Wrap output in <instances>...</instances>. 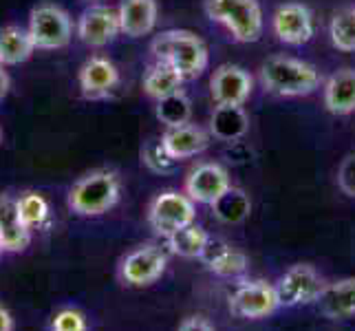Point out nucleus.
Instances as JSON below:
<instances>
[{"label": "nucleus", "mask_w": 355, "mask_h": 331, "mask_svg": "<svg viewBox=\"0 0 355 331\" xmlns=\"http://www.w3.org/2000/svg\"><path fill=\"white\" fill-rule=\"evenodd\" d=\"M27 29L40 51H58L73 40V20L67 11L53 3H40L31 9Z\"/></svg>", "instance_id": "obj_5"}, {"label": "nucleus", "mask_w": 355, "mask_h": 331, "mask_svg": "<svg viewBox=\"0 0 355 331\" xmlns=\"http://www.w3.org/2000/svg\"><path fill=\"white\" fill-rule=\"evenodd\" d=\"M205 16L223 24L236 42L250 44L261 40L265 18L259 0H205Z\"/></svg>", "instance_id": "obj_4"}, {"label": "nucleus", "mask_w": 355, "mask_h": 331, "mask_svg": "<svg viewBox=\"0 0 355 331\" xmlns=\"http://www.w3.org/2000/svg\"><path fill=\"white\" fill-rule=\"evenodd\" d=\"M324 278L309 263H296L278 278L276 294L280 307H300V305L318 303L324 289Z\"/></svg>", "instance_id": "obj_8"}, {"label": "nucleus", "mask_w": 355, "mask_h": 331, "mask_svg": "<svg viewBox=\"0 0 355 331\" xmlns=\"http://www.w3.org/2000/svg\"><path fill=\"white\" fill-rule=\"evenodd\" d=\"M5 254V245H3V239H0V256Z\"/></svg>", "instance_id": "obj_35"}, {"label": "nucleus", "mask_w": 355, "mask_h": 331, "mask_svg": "<svg viewBox=\"0 0 355 331\" xmlns=\"http://www.w3.org/2000/svg\"><path fill=\"white\" fill-rule=\"evenodd\" d=\"M194 219H197V203L179 190L159 192L148 205V226L155 235L164 239L192 226Z\"/></svg>", "instance_id": "obj_6"}, {"label": "nucleus", "mask_w": 355, "mask_h": 331, "mask_svg": "<svg viewBox=\"0 0 355 331\" xmlns=\"http://www.w3.org/2000/svg\"><path fill=\"white\" fill-rule=\"evenodd\" d=\"M210 137H212V135L207 133L205 128L197 126V124L173 126V128H166L162 133V142L166 146V151L173 155L177 162H181V159L197 157L203 151H207V146H210Z\"/></svg>", "instance_id": "obj_17"}, {"label": "nucleus", "mask_w": 355, "mask_h": 331, "mask_svg": "<svg viewBox=\"0 0 355 331\" xmlns=\"http://www.w3.org/2000/svg\"><path fill=\"white\" fill-rule=\"evenodd\" d=\"M18 203V212L22 223L27 226L31 232H42L49 230L53 223L51 217V205H49L46 197L35 190H24L16 197Z\"/></svg>", "instance_id": "obj_24"}, {"label": "nucleus", "mask_w": 355, "mask_h": 331, "mask_svg": "<svg viewBox=\"0 0 355 331\" xmlns=\"http://www.w3.org/2000/svg\"><path fill=\"white\" fill-rule=\"evenodd\" d=\"M76 33H78V38L91 49L108 46L117 40V35H121L119 11L102 3L89 5L78 18Z\"/></svg>", "instance_id": "obj_10"}, {"label": "nucleus", "mask_w": 355, "mask_h": 331, "mask_svg": "<svg viewBox=\"0 0 355 331\" xmlns=\"http://www.w3.org/2000/svg\"><path fill=\"white\" fill-rule=\"evenodd\" d=\"M250 130V115L243 106L216 104L210 115V135L218 142H236Z\"/></svg>", "instance_id": "obj_22"}, {"label": "nucleus", "mask_w": 355, "mask_h": 331, "mask_svg": "<svg viewBox=\"0 0 355 331\" xmlns=\"http://www.w3.org/2000/svg\"><path fill=\"white\" fill-rule=\"evenodd\" d=\"M0 144H3V130H0Z\"/></svg>", "instance_id": "obj_36"}, {"label": "nucleus", "mask_w": 355, "mask_h": 331, "mask_svg": "<svg viewBox=\"0 0 355 331\" xmlns=\"http://www.w3.org/2000/svg\"><path fill=\"white\" fill-rule=\"evenodd\" d=\"M318 307L331 321H347L355 316V276L324 285L320 298H318Z\"/></svg>", "instance_id": "obj_19"}, {"label": "nucleus", "mask_w": 355, "mask_h": 331, "mask_svg": "<svg viewBox=\"0 0 355 331\" xmlns=\"http://www.w3.org/2000/svg\"><path fill=\"white\" fill-rule=\"evenodd\" d=\"M329 35H331V44L338 51L355 53V7H342L338 9L331 22H329Z\"/></svg>", "instance_id": "obj_28"}, {"label": "nucleus", "mask_w": 355, "mask_h": 331, "mask_svg": "<svg viewBox=\"0 0 355 331\" xmlns=\"http://www.w3.org/2000/svg\"><path fill=\"white\" fill-rule=\"evenodd\" d=\"M201 263L210 269L214 276L221 278H239L248 272L250 259L234 245L223 239H212L207 243V248L201 256Z\"/></svg>", "instance_id": "obj_16"}, {"label": "nucleus", "mask_w": 355, "mask_h": 331, "mask_svg": "<svg viewBox=\"0 0 355 331\" xmlns=\"http://www.w3.org/2000/svg\"><path fill=\"white\" fill-rule=\"evenodd\" d=\"M14 327H16L14 316H11V312L5 305H0V331H14Z\"/></svg>", "instance_id": "obj_33"}, {"label": "nucleus", "mask_w": 355, "mask_h": 331, "mask_svg": "<svg viewBox=\"0 0 355 331\" xmlns=\"http://www.w3.org/2000/svg\"><path fill=\"white\" fill-rule=\"evenodd\" d=\"M150 53L157 62H166L177 69L186 80L199 78L210 62L205 42L197 33L186 29H168L155 35V40L150 42Z\"/></svg>", "instance_id": "obj_1"}, {"label": "nucleus", "mask_w": 355, "mask_h": 331, "mask_svg": "<svg viewBox=\"0 0 355 331\" xmlns=\"http://www.w3.org/2000/svg\"><path fill=\"white\" fill-rule=\"evenodd\" d=\"M261 84L278 97H304L320 89L322 76L313 65L289 56H272L261 67Z\"/></svg>", "instance_id": "obj_3"}, {"label": "nucleus", "mask_w": 355, "mask_h": 331, "mask_svg": "<svg viewBox=\"0 0 355 331\" xmlns=\"http://www.w3.org/2000/svg\"><path fill=\"white\" fill-rule=\"evenodd\" d=\"M141 164L157 175H168L177 168V159L166 151V146L159 139H148L141 146Z\"/></svg>", "instance_id": "obj_29"}, {"label": "nucleus", "mask_w": 355, "mask_h": 331, "mask_svg": "<svg viewBox=\"0 0 355 331\" xmlns=\"http://www.w3.org/2000/svg\"><path fill=\"white\" fill-rule=\"evenodd\" d=\"M9 89H11V78H9V73L5 71V67L0 65V100H5Z\"/></svg>", "instance_id": "obj_34"}, {"label": "nucleus", "mask_w": 355, "mask_h": 331, "mask_svg": "<svg viewBox=\"0 0 355 331\" xmlns=\"http://www.w3.org/2000/svg\"><path fill=\"white\" fill-rule=\"evenodd\" d=\"M0 239L5 245V254L24 252L33 239V232L22 223L16 197L11 192L0 194Z\"/></svg>", "instance_id": "obj_15"}, {"label": "nucleus", "mask_w": 355, "mask_h": 331, "mask_svg": "<svg viewBox=\"0 0 355 331\" xmlns=\"http://www.w3.org/2000/svg\"><path fill=\"white\" fill-rule=\"evenodd\" d=\"M78 84L84 100H106L119 87V69L113 60L104 56H91L78 71Z\"/></svg>", "instance_id": "obj_13"}, {"label": "nucleus", "mask_w": 355, "mask_h": 331, "mask_svg": "<svg viewBox=\"0 0 355 331\" xmlns=\"http://www.w3.org/2000/svg\"><path fill=\"white\" fill-rule=\"evenodd\" d=\"M49 331H89V321L80 309L62 307L53 314L51 323H49Z\"/></svg>", "instance_id": "obj_30"}, {"label": "nucleus", "mask_w": 355, "mask_h": 331, "mask_svg": "<svg viewBox=\"0 0 355 331\" xmlns=\"http://www.w3.org/2000/svg\"><path fill=\"white\" fill-rule=\"evenodd\" d=\"M207 243H210V235L197 223H192L188 228H183L179 232H175V235H170L166 239V248L181 256V259H199L207 248Z\"/></svg>", "instance_id": "obj_25"}, {"label": "nucleus", "mask_w": 355, "mask_h": 331, "mask_svg": "<svg viewBox=\"0 0 355 331\" xmlns=\"http://www.w3.org/2000/svg\"><path fill=\"white\" fill-rule=\"evenodd\" d=\"M214 217L225 226H236L252 212V201L241 188H230L221 199L212 205Z\"/></svg>", "instance_id": "obj_26"}, {"label": "nucleus", "mask_w": 355, "mask_h": 331, "mask_svg": "<svg viewBox=\"0 0 355 331\" xmlns=\"http://www.w3.org/2000/svg\"><path fill=\"white\" fill-rule=\"evenodd\" d=\"M121 181L115 170L97 168L82 175L67 194V205L78 217H102L119 203Z\"/></svg>", "instance_id": "obj_2"}, {"label": "nucleus", "mask_w": 355, "mask_h": 331, "mask_svg": "<svg viewBox=\"0 0 355 331\" xmlns=\"http://www.w3.org/2000/svg\"><path fill=\"white\" fill-rule=\"evenodd\" d=\"M272 29L283 44H291V46L307 44L315 33L311 9L302 3L280 5L272 18Z\"/></svg>", "instance_id": "obj_12"}, {"label": "nucleus", "mask_w": 355, "mask_h": 331, "mask_svg": "<svg viewBox=\"0 0 355 331\" xmlns=\"http://www.w3.org/2000/svg\"><path fill=\"white\" fill-rule=\"evenodd\" d=\"M186 78L181 76L177 69H173L166 62H155L146 69L144 73V93L150 97V100H164V97L179 93Z\"/></svg>", "instance_id": "obj_23"}, {"label": "nucleus", "mask_w": 355, "mask_h": 331, "mask_svg": "<svg viewBox=\"0 0 355 331\" xmlns=\"http://www.w3.org/2000/svg\"><path fill=\"white\" fill-rule=\"evenodd\" d=\"M168 254L155 243L137 245L119 259L117 276L126 287H148L164 276Z\"/></svg>", "instance_id": "obj_7"}, {"label": "nucleus", "mask_w": 355, "mask_h": 331, "mask_svg": "<svg viewBox=\"0 0 355 331\" xmlns=\"http://www.w3.org/2000/svg\"><path fill=\"white\" fill-rule=\"evenodd\" d=\"M338 188L355 199V155H347L338 168Z\"/></svg>", "instance_id": "obj_31"}, {"label": "nucleus", "mask_w": 355, "mask_h": 331, "mask_svg": "<svg viewBox=\"0 0 355 331\" xmlns=\"http://www.w3.org/2000/svg\"><path fill=\"white\" fill-rule=\"evenodd\" d=\"M177 331H216V329L212 327L210 321H205V318H201V316H190V318H186V321L179 325Z\"/></svg>", "instance_id": "obj_32"}, {"label": "nucleus", "mask_w": 355, "mask_h": 331, "mask_svg": "<svg viewBox=\"0 0 355 331\" xmlns=\"http://www.w3.org/2000/svg\"><path fill=\"white\" fill-rule=\"evenodd\" d=\"M252 91H254L252 76L236 65H221L210 78V93L216 104L245 106Z\"/></svg>", "instance_id": "obj_14"}, {"label": "nucleus", "mask_w": 355, "mask_h": 331, "mask_svg": "<svg viewBox=\"0 0 355 331\" xmlns=\"http://www.w3.org/2000/svg\"><path fill=\"white\" fill-rule=\"evenodd\" d=\"M155 115L157 119L162 121L166 128H173V126H183V124H190V117H192V102L188 100V95L179 91L164 97V100H157L155 106Z\"/></svg>", "instance_id": "obj_27"}, {"label": "nucleus", "mask_w": 355, "mask_h": 331, "mask_svg": "<svg viewBox=\"0 0 355 331\" xmlns=\"http://www.w3.org/2000/svg\"><path fill=\"white\" fill-rule=\"evenodd\" d=\"M38 51L35 42L27 27L20 24H7L0 29V65L16 67L27 62V60Z\"/></svg>", "instance_id": "obj_21"}, {"label": "nucleus", "mask_w": 355, "mask_h": 331, "mask_svg": "<svg viewBox=\"0 0 355 331\" xmlns=\"http://www.w3.org/2000/svg\"><path fill=\"white\" fill-rule=\"evenodd\" d=\"M232 188L227 170L221 164L203 162L194 166L186 177V194L201 205H214Z\"/></svg>", "instance_id": "obj_11"}, {"label": "nucleus", "mask_w": 355, "mask_h": 331, "mask_svg": "<svg viewBox=\"0 0 355 331\" xmlns=\"http://www.w3.org/2000/svg\"><path fill=\"white\" fill-rule=\"evenodd\" d=\"M117 11L121 33L128 35V38H144V35L153 33L157 27V0H121Z\"/></svg>", "instance_id": "obj_18"}, {"label": "nucleus", "mask_w": 355, "mask_h": 331, "mask_svg": "<svg viewBox=\"0 0 355 331\" xmlns=\"http://www.w3.org/2000/svg\"><path fill=\"white\" fill-rule=\"evenodd\" d=\"M324 106L338 117L355 113V69H340L324 82Z\"/></svg>", "instance_id": "obj_20"}, {"label": "nucleus", "mask_w": 355, "mask_h": 331, "mask_svg": "<svg viewBox=\"0 0 355 331\" xmlns=\"http://www.w3.org/2000/svg\"><path fill=\"white\" fill-rule=\"evenodd\" d=\"M280 309L276 287L267 280H241L230 296V312L245 321H261Z\"/></svg>", "instance_id": "obj_9"}]
</instances>
